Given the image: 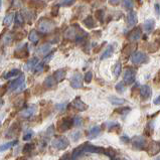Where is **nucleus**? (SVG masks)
Returning <instances> with one entry per match:
<instances>
[{"label": "nucleus", "mask_w": 160, "mask_h": 160, "mask_svg": "<svg viewBox=\"0 0 160 160\" xmlns=\"http://www.w3.org/2000/svg\"><path fill=\"white\" fill-rule=\"evenodd\" d=\"M54 28V22L48 18H42L38 23V30L42 33H49Z\"/></svg>", "instance_id": "obj_1"}, {"label": "nucleus", "mask_w": 160, "mask_h": 160, "mask_svg": "<svg viewBox=\"0 0 160 160\" xmlns=\"http://www.w3.org/2000/svg\"><path fill=\"white\" fill-rule=\"evenodd\" d=\"M25 88L24 83V76L21 75L19 78H17L14 81H12L8 86V90L11 92H15V91H21V89Z\"/></svg>", "instance_id": "obj_2"}, {"label": "nucleus", "mask_w": 160, "mask_h": 160, "mask_svg": "<svg viewBox=\"0 0 160 160\" xmlns=\"http://www.w3.org/2000/svg\"><path fill=\"white\" fill-rule=\"evenodd\" d=\"M52 146L58 150H65L70 145V141L66 136H58L52 140Z\"/></svg>", "instance_id": "obj_3"}, {"label": "nucleus", "mask_w": 160, "mask_h": 160, "mask_svg": "<svg viewBox=\"0 0 160 160\" xmlns=\"http://www.w3.org/2000/svg\"><path fill=\"white\" fill-rule=\"evenodd\" d=\"M147 57L146 54L142 52H135L131 56V62L134 63V65H141L146 62Z\"/></svg>", "instance_id": "obj_4"}, {"label": "nucleus", "mask_w": 160, "mask_h": 160, "mask_svg": "<svg viewBox=\"0 0 160 160\" xmlns=\"http://www.w3.org/2000/svg\"><path fill=\"white\" fill-rule=\"evenodd\" d=\"M135 82V71L133 68H127L123 76V83L131 85Z\"/></svg>", "instance_id": "obj_5"}, {"label": "nucleus", "mask_w": 160, "mask_h": 160, "mask_svg": "<svg viewBox=\"0 0 160 160\" xmlns=\"http://www.w3.org/2000/svg\"><path fill=\"white\" fill-rule=\"evenodd\" d=\"M74 125V120L70 117H65L61 120L59 123V131L62 132H66L68 130H70L72 126Z\"/></svg>", "instance_id": "obj_6"}, {"label": "nucleus", "mask_w": 160, "mask_h": 160, "mask_svg": "<svg viewBox=\"0 0 160 160\" xmlns=\"http://www.w3.org/2000/svg\"><path fill=\"white\" fill-rule=\"evenodd\" d=\"M71 87L74 89H80L83 87V76L80 72H77L71 79Z\"/></svg>", "instance_id": "obj_7"}, {"label": "nucleus", "mask_w": 160, "mask_h": 160, "mask_svg": "<svg viewBox=\"0 0 160 160\" xmlns=\"http://www.w3.org/2000/svg\"><path fill=\"white\" fill-rule=\"evenodd\" d=\"M19 131H20V124L18 122H14L9 127V129L6 133V137H8V138H14V137L18 135Z\"/></svg>", "instance_id": "obj_8"}, {"label": "nucleus", "mask_w": 160, "mask_h": 160, "mask_svg": "<svg viewBox=\"0 0 160 160\" xmlns=\"http://www.w3.org/2000/svg\"><path fill=\"white\" fill-rule=\"evenodd\" d=\"M84 153H97V154H102V153H105V149L102 148V147H99V146H94V145H90V144H86L85 143Z\"/></svg>", "instance_id": "obj_9"}, {"label": "nucleus", "mask_w": 160, "mask_h": 160, "mask_svg": "<svg viewBox=\"0 0 160 160\" xmlns=\"http://www.w3.org/2000/svg\"><path fill=\"white\" fill-rule=\"evenodd\" d=\"M72 105L74 106V108H76L78 111H80V112H84L88 109V105L82 101L80 97H77L74 101L72 102Z\"/></svg>", "instance_id": "obj_10"}, {"label": "nucleus", "mask_w": 160, "mask_h": 160, "mask_svg": "<svg viewBox=\"0 0 160 160\" xmlns=\"http://www.w3.org/2000/svg\"><path fill=\"white\" fill-rule=\"evenodd\" d=\"M151 94H152V90L148 85H144V86L141 87L140 96L143 100H148L150 97H151Z\"/></svg>", "instance_id": "obj_11"}, {"label": "nucleus", "mask_w": 160, "mask_h": 160, "mask_svg": "<svg viewBox=\"0 0 160 160\" xmlns=\"http://www.w3.org/2000/svg\"><path fill=\"white\" fill-rule=\"evenodd\" d=\"M147 152L149 155H156L157 153L160 152V142H157V141H153L151 142V144L149 145V147L147 149Z\"/></svg>", "instance_id": "obj_12"}, {"label": "nucleus", "mask_w": 160, "mask_h": 160, "mask_svg": "<svg viewBox=\"0 0 160 160\" xmlns=\"http://www.w3.org/2000/svg\"><path fill=\"white\" fill-rule=\"evenodd\" d=\"M145 143H146V140L143 136H136L132 139V144L138 149H142L144 147Z\"/></svg>", "instance_id": "obj_13"}, {"label": "nucleus", "mask_w": 160, "mask_h": 160, "mask_svg": "<svg viewBox=\"0 0 160 160\" xmlns=\"http://www.w3.org/2000/svg\"><path fill=\"white\" fill-rule=\"evenodd\" d=\"M35 112H36V106H35V105H31V106L27 107L26 109L22 110L20 115H21V117H23V118H29V117L32 116Z\"/></svg>", "instance_id": "obj_14"}, {"label": "nucleus", "mask_w": 160, "mask_h": 160, "mask_svg": "<svg viewBox=\"0 0 160 160\" xmlns=\"http://www.w3.org/2000/svg\"><path fill=\"white\" fill-rule=\"evenodd\" d=\"M38 58H30L29 61L25 63L24 70L27 71V72L33 71L34 68H35V67L38 66Z\"/></svg>", "instance_id": "obj_15"}, {"label": "nucleus", "mask_w": 160, "mask_h": 160, "mask_svg": "<svg viewBox=\"0 0 160 160\" xmlns=\"http://www.w3.org/2000/svg\"><path fill=\"white\" fill-rule=\"evenodd\" d=\"M127 21H128V26L133 27L137 23V13L135 11H130L129 14L127 16Z\"/></svg>", "instance_id": "obj_16"}, {"label": "nucleus", "mask_w": 160, "mask_h": 160, "mask_svg": "<svg viewBox=\"0 0 160 160\" xmlns=\"http://www.w3.org/2000/svg\"><path fill=\"white\" fill-rule=\"evenodd\" d=\"M84 147H85V144H82L74 149V151L72 153V160H77L82 154L84 153Z\"/></svg>", "instance_id": "obj_17"}, {"label": "nucleus", "mask_w": 160, "mask_h": 160, "mask_svg": "<svg viewBox=\"0 0 160 160\" xmlns=\"http://www.w3.org/2000/svg\"><path fill=\"white\" fill-rule=\"evenodd\" d=\"M52 49V45L49 43H44L42 45H40V47L38 48V51H36V52H38V54H42V56H47V54L51 52Z\"/></svg>", "instance_id": "obj_18"}, {"label": "nucleus", "mask_w": 160, "mask_h": 160, "mask_svg": "<svg viewBox=\"0 0 160 160\" xmlns=\"http://www.w3.org/2000/svg\"><path fill=\"white\" fill-rule=\"evenodd\" d=\"M141 38V30L139 28L134 29L132 32L129 34V40L131 42H136Z\"/></svg>", "instance_id": "obj_19"}, {"label": "nucleus", "mask_w": 160, "mask_h": 160, "mask_svg": "<svg viewBox=\"0 0 160 160\" xmlns=\"http://www.w3.org/2000/svg\"><path fill=\"white\" fill-rule=\"evenodd\" d=\"M154 27H155V21L154 19H147V20H145L144 22V29L146 32H151V31L154 29Z\"/></svg>", "instance_id": "obj_20"}, {"label": "nucleus", "mask_w": 160, "mask_h": 160, "mask_svg": "<svg viewBox=\"0 0 160 160\" xmlns=\"http://www.w3.org/2000/svg\"><path fill=\"white\" fill-rule=\"evenodd\" d=\"M100 133H101V127H100V126H95V127L91 128V129H90L88 136H89V138L94 139V138H96V137H97Z\"/></svg>", "instance_id": "obj_21"}, {"label": "nucleus", "mask_w": 160, "mask_h": 160, "mask_svg": "<svg viewBox=\"0 0 160 160\" xmlns=\"http://www.w3.org/2000/svg\"><path fill=\"white\" fill-rule=\"evenodd\" d=\"M65 77H66V71L65 70H58L56 72L53 74V78H54V80H56L57 83H59V82H62L63 79H65Z\"/></svg>", "instance_id": "obj_22"}, {"label": "nucleus", "mask_w": 160, "mask_h": 160, "mask_svg": "<svg viewBox=\"0 0 160 160\" xmlns=\"http://www.w3.org/2000/svg\"><path fill=\"white\" fill-rule=\"evenodd\" d=\"M18 143L17 140H13V141H10V142H7L5 144H2L0 145V152H4V151H7L8 149H10L11 147H13L14 145H16Z\"/></svg>", "instance_id": "obj_23"}, {"label": "nucleus", "mask_w": 160, "mask_h": 160, "mask_svg": "<svg viewBox=\"0 0 160 160\" xmlns=\"http://www.w3.org/2000/svg\"><path fill=\"white\" fill-rule=\"evenodd\" d=\"M56 84H57V82H56V80H54L53 76H48L47 79L44 80V86L48 89L53 88V87L56 86Z\"/></svg>", "instance_id": "obj_24"}, {"label": "nucleus", "mask_w": 160, "mask_h": 160, "mask_svg": "<svg viewBox=\"0 0 160 160\" xmlns=\"http://www.w3.org/2000/svg\"><path fill=\"white\" fill-rule=\"evenodd\" d=\"M109 101L111 102L113 105H115V106H120V105L125 104V102H126L124 99L115 97V96H111V97L109 98Z\"/></svg>", "instance_id": "obj_25"}, {"label": "nucleus", "mask_w": 160, "mask_h": 160, "mask_svg": "<svg viewBox=\"0 0 160 160\" xmlns=\"http://www.w3.org/2000/svg\"><path fill=\"white\" fill-rule=\"evenodd\" d=\"M19 74H20V71L17 70V68H14V70H11L8 72H6V74L3 76V78L6 80H9V79H12V78H14V77H17Z\"/></svg>", "instance_id": "obj_26"}, {"label": "nucleus", "mask_w": 160, "mask_h": 160, "mask_svg": "<svg viewBox=\"0 0 160 160\" xmlns=\"http://www.w3.org/2000/svg\"><path fill=\"white\" fill-rule=\"evenodd\" d=\"M114 52V48L113 45H109V47L105 49V52H103V54L101 56V59H106L108 58H110Z\"/></svg>", "instance_id": "obj_27"}, {"label": "nucleus", "mask_w": 160, "mask_h": 160, "mask_svg": "<svg viewBox=\"0 0 160 160\" xmlns=\"http://www.w3.org/2000/svg\"><path fill=\"white\" fill-rule=\"evenodd\" d=\"M78 36V33L77 31L74 29V27H70L67 31H66V38H70V39H72V38H77Z\"/></svg>", "instance_id": "obj_28"}, {"label": "nucleus", "mask_w": 160, "mask_h": 160, "mask_svg": "<svg viewBox=\"0 0 160 160\" xmlns=\"http://www.w3.org/2000/svg\"><path fill=\"white\" fill-rule=\"evenodd\" d=\"M33 149H34V144H32V143H27V144H25L23 146V149H22V154H24V155L29 154Z\"/></svg>", "instance_id": "obj_29"}, {"label": "nucleus", "mask_w": 160, "mask_h": 160, "mask_svg": "<svg viewBox=\"0 0 160 160\" xmlns=\"http://www.w3.org/2000/svg\"><path fill=\"white\" fill-rule=\"evenodd\" d=\"M13 19H14V14H13V13H10V14H8V15H6L5 17H4L3 24L5 26L11 25V23L13 22Z\"/></svg>", "instance_id": "obj_30"}, {"label": "nucleus", "mask_w": 160, "mask_h": 160, "mask_svg": "<svg viewBox=\"0 0 160 160\" xmlns=\"http://www.w3.org/2000/svg\"><path fill=\"white\" fill-rule=\"evenodd\" d=\"M84 24L89 27V28H93V27H95V21L93 19L92 16H88L86 18V19L84 20Z\"/></svg>", "instance_id": "obj_31"}, {"label": "nucleus", "mask_w": 160, "mask_h": 160, "mask_svg": "<svg viewBox=\"0 0 160 160\" xmlns=\"http://www.w3.org/2000/svg\"><path fill=\"white\" fill-rule=\"evenodd\" d=\"M121 71H122V65H121L120 62H116V65H115V67H114V70H113L114 76H115L116 78H118L121 74Z\"/></svg>", "instance_id": "obj_32"}, {"label": "nucleus", "mask_w": 160, "mask_h": 160, "mask_svg": "<svg viewBox=\"0 0 160 160\" xmlns=\"http://www.w3.org/2000/svg\"><path fill=\"white\" fill-rule=\"evenodd\" d=\"M28 38H29V42H31L32 43H36V42H38V32H36L35 30H32V31H31V32L29 33Z\"/></svg>", "instance_id": "obj_33"}, {"label": "nucleus", "mask_w": 160, "mask_h": 160, "mask_svg": "<svg viewBox=\"0 0 160 160\" xmlns=\"http://www.w3.org/2000/svg\"><path fill=\"white\" fill-rule=\"evenodd\" d=\"M115 89H116V91H117L118 93H120V94L124 93V91H125V84L123 83V82H120V83H118L116 85Z\"/></svg>", "instance_id": "obj_34"}, {"label": "nucleus", "mask_w": 160, "mask_h": 160, "mask_svg": "<svg viewBox=\"0 0 160 160\" xmlns=\"http://www.w3.org/2000/svg\"><path fill=\"white\" fill-rule=\"evenodd\" d=\"M14 18H15V21H16L17 24H22V23H23L24 20H23V16H22L21 13L17 12L16 14L14 15Z\"/></svg>", "instance_id": "obj_35"}, {"label": "nucleus", "mask_w": 160, "mask_h": 160, "mask_svg": "<svg viewBox=\"0 0 160 160\" xmlns=\"http://www.w3.org/2000/svg\"><path fill=\"white\" fill-rule=\"evenodd\" d=\"M93 80V72H87L85 75V82L86 83H91Z\"/></svg>", "instance_id": "obj_36"}, {"label": "nucleus", "mask_w": 160, "mask_h": 160, "mask_svg": "<svg viewBox=\"0 0 160 160\" xmlns=\"http://www.w3.org/2000/svg\"><path fill=\"white\" fill-rule=\"evenodd\" d=\"M33 136V131L32 130H27V132L26 133L23 135V140H25V141H28V140H30L31 139V137Z\"/></svg>", "instance_id": "obj_37"}, {"label": "nucleus", "mask_w": 160, "mask_h": 160, "mask_svg": "<svg viewBox=\"0 0 160 160\" xmlns=\"http://www.w3.org/2000/svg\"><path fill=\"white\" fill-rule=\"evenodd\" d=\"M43 65H44V63L43 62H38V66H36L35 67V68H34V72H36V74H39V72H42V70H43Z\"/></svg>", "instance_id": "obj_38"}, {"label": "nucleus", "mask_w": 160, "mask_h": 160, "mask_svg": "<svg viewBox=\"0 0 160 160\" xmlns=\"http://www.w3.org/2000/svg\"><path fill=\"white\" fill-rule=\"evenodd\" d=\"M124 7L126 9H132L133 8V1L132 0H124Z\"/></svg>", "instance_id": "obj_39"}, {"label": "nucleus", "mask_w": 160, "mask_h": 160, "mask_svg": "<svg viewBox=\"0 0 160 160\" xmlns=\"http://www.w3.org/2000/svg\"><path fill=\"white\" fill-rule=\"evenodd\" d=\"M76 2V0H61V4L65 6H70L72 5Z\"/></svg>", "instance_id": "obj_40"}, {"label": "nucleus", "mask_w": 160, "mask_h": 160, "mask_svg": "<svg viewBox=\"0 0 160 160\" xmlns=\"http://www.w3.org/2000/svg\"><path fill=\"white\" fill-rule=\"evenodd\" d=\"M74 120V125L76 126H81L82 124H83V120H82V118L81 117H75V119H72Z\"/></svg>", "instance_id": "obj_41"}, {"label": "nucleus", "mask_w": 160, "mask_h": 160, "mask_svg": "<svg viewBox=\"0 0 160 160\" xmlns=\"http://www.w3.org/2000/svg\"><path fill=\"white\" fill-rule=\"evenodd\" d=\"M80 137H81V132H80V131H77V132H75V133H72V141H75V142L80 139Z\"/></svg>", "instance_id": "obj_42"}, {"label": "nucleus", "mask_w": 160, "mask_h": 160, "mask_svg": "<svg viewBox=\"0 0 160 160\" xmlns=\"http://www.w3.org/2000/svg\"><path fill=\"white\" fill-rule=\"evenodd\" d=\"M117 112L122 114V115H126V114H128V113L130 112V108H122V109H119V110H117Z\"/></svg>", "instance_id": "obj_43"}, {"label": "nucleus", "mask_w": 160, "mask_h": 160, "mask_svg": "<svg viewBox=\"0 0 160 160\" xmlns=\"http://www.w3.org/2000/svg\"><path fill=\"white\" fill-rule=\"evenodd\" d=\"M53 130H54L53 126H49V127L48 128L47 132H45V135H47V136H52V135H53V132H54Z\"/></svg>", "instance_id": "obj_44"}, {"label": "nucleus", "mask_w": 160, "mask_h": 160, "mask_svg": "<svg viewBox=\"0 0 160 160\" xmlns=\"http://www.w3.org/2000/svg\"><path fill=\"white\" fill-rule=\"evenodd\" d=\"M52 57H53V53L52 52V53H49V54H48L47 57L44 58V59H43V63H47V62H48L52 58Z\"/></svg>", "instance_id": "obj_45"}, {"label": "nucleus", "mask_w": 160, "mask_h": 160, "mask_svg": "<svg viewBox=\"0 0 160 160\" xmlns=\"http://www.w3.org/2000/svg\"><path fill=\"white\" fill-rule=\"evenodd\" d=\"M11 42V36L9 35V34H6L5 35V38H4V43L5 44H9Z\"/></svg>", "instance_id": "obj_46"}, {"label": "nucleus", "mask_w": 160, "mask_h": 160, "mask_svg": "<svg viewBox=\"0 0 160 160\" xmlns=\"http://www.w3.org/2000/svg\"><path fill=\"white\" fill-rule=\"evenodd\" d=\"M6 92V88L4 86H0V97H2V96L5 94Z\"/></svg>", "instance_id": "obj_47"}, {"label": "nucleus", "mask_w": 160, "mask_h": 160, "mask_svg": "<svg viewBox=\"0 0 160 160\" xmlns=\"http://www.w3.org/2000/svg\"><path fill=\"white\" fill-rule=\"evenodd\" d=\"M65 105L66 104H62V105H56V108L57 109H58L59 110V111H63V110H65Z\"/></svg>", "instance_id": "obj_48"}, {"label": "nucleus", "mask_w": 160, "mask_h": 160, "mask_svg": "<svg viewBox=\"0 0 160 160\" xmlns=\"http://www.w3.org/2000/svg\"><path fill=\"white\" fill-rule=\"evenodd\" d=\"M153 103H154V105H160V95H158L157 97L154 99Z\"/></svg>", "instance_id": "obj_49"}, {"label": "nucleus", "mask_w": 160, "mask_h": 160, "mask_svg": "<svg viewBox=\"0 0 160 160\" xmlns=\"http://www.w3.org/2000/svg\"><path fill=\"white\" fill-rule=\"evenodd\" d=\"M61 160H70V153H66L62 155V157L61 158Z\"/></svg>", "instance_id": "obj_50"}, {"label": "nucleus", "mask_w": 160, "mask_h": 160, "mask_svg": "<svg viewBox=\"0 0 160 160\" xmlns=\"http://www.w3.org/2000/svg\"><path fill=\"white\" fill-rule=\"evenodd\" d=\"M121 141L123 143H128L130 141V139L128 138V137H126V136H123V137H121Z\"/></svg>", "instance_id": "obj_51"}, {"label": "nucleus", "mask_w": 160, "mask_h": 160, "mask_svg": "<svg viewBox=\"0 0 160 160\" xmlns=\"http://www.w3.org/2000/svg\"><path fill=\"white\" fill-rule=\"evenodd\" d=\"M121 0H109L110 4H112V5H117V4H119V2H120Z\"/></svg>", "instance_id": "obj_52"}, {"label": "nucleus", "mask_w": 160, "mask_h": 160, "mask_svg": "<svg viewBox=\"0 0 160 160\" xmlns=\"http://www.w3.org/2000/svg\"><path fill=\"white\" fill-rule=\"evenodd\" d=\"M155 9H156L157 14H159V5H158V4H156V5H155Z\"/></svg>", "instance_id": "obj_53"}, {"label": "nucleus", "mask_w": 160, "mask_h": 160, "mask_svg": "<svg viewBox=\"0 0 160 160\" xmlns=\"http://www.w3.org/2000/svg\"><path fill=\"white\" fill-rule=\"evenodd\" d=\"M16 160H26V158L25 157H18V158H16Z\"/></svg>", "instance_id": "obj_54"}, {"label": "nucleus", "mask_w": 160, "mask_h": 160, "mask_svg": "<svg viewBox=\"0 0 160 160\" xmlns=\"http://www.w3.org/2000/svg\"><path fill=\"white\" fill-rule=\"evenodd\" d=\"M1 4H2V0H0V8H1Z\"/></svg>", "instance_id": "obj_55"}, {"label": "nucleus", "mask_w": 160, "mask_h": 160, "mask_svg": "<svg viewBox=\"0 0 160 160\" xmlns=\"http://www.w3.org/2000/svg\"><path fill=\"white\" fill-rule=\"evenodd\" d=\"M0 127H1V121H0Z\"/></svg>", "instance_id": "obj_56"}, {"label": "nucleus", "mask_w": 160, "mask_h": 160, "mask_svg": "<svg viewBox=\"0 0 160 160\" xmlns=\"http://www.w3.org/2000/svg\"><path fill=\"white\" fill-rule=\"evenodd\" d=\"M115 160H120V159H118V158H117V159H115Z\"/></svg>", "instance_id": "obj_57"}, {"label": "nucleus", "mask_w": 160, "mask_h": 160, "mask_svg": "<svg viewBox=\"0 0 160 160\" xmlns=\"http://www.w3.org/2000/svg\"><path fill=\"white\" fill-rule=\"evenodd\" d=\"M157 160H160V159H157Z\"/></svg>", "instance_id": "obj_58"}]
</instances>
